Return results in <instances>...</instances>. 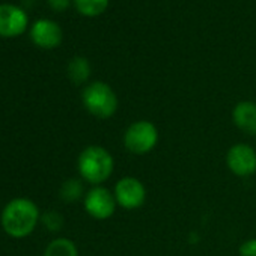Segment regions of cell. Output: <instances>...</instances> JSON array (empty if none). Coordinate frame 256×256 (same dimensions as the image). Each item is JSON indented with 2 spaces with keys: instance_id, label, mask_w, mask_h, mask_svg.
Here are the masks:
<instances>
[{
  "instance_id": "obj_1",
  "label": "cell",
  "mask_w": 256,
  "mask_h": 256,
  "mask_svg": "<svg viewBox=\"0 0 256 256\" xmlns=\"http://www.w3.org/2000/svg\"><path fill=\"white\" fill-rule=\"evenodd\" d=\"M77 168L86 182L92 186H100L112 176L114 160L104 146L90 145L80 152Z\"/></svg>"
},
{
  "instance_id": "obj_2",
  "label": "cell",
  "mask_w": 256,
  "mask_h": 256,
  "mask_svg": "<svg viewBox=\"0 0 256 256\" xmlns=\"http://www.w3.org/2000/svg\"><path fill=\"white\" fill-rule=\"evenodd\" d=\"M36 205L29 199L11 200L2 212V226L11 236L22 238L29 235L38 222Z\"/></svg>"
},
{
  "instance_id": "obj_3",
  "label": "cell",
  "mask_w": 256,
  "mask_h": 256,
  "mask_svg": "<svg viewBox=\"0 0 256 256\" xmlns=\"http://www.w3.org/2000/svg\"><path fill=\"white\" fill-rule=\"evenodd\" d=\"M82 101L84 108L100 119L112 118L118 110V96L114 90L104 82L89 83L82 94Z\"/></svg>"
},
{
  "instance_id": "obj_4",
  "label": "cell",
  "mask_w": 256,
  "mask_h": 256,
  "mask_svg": "<svg viewBox=\"0 0 256 256\" xmlns=\"http://www.w3.org/2000/svg\"><path fill=\"white\" fill-rule=\"evenodd\" d=\"M158 144V130L151 120H136L128 125L124 133V146L134 156L151 152Z\"/></svg>"
},
{
  "instance_id": "obj_5",
  "label": "cell",
  "mask_w": 256,
  "mask_h": 256,
  "mask_svg": "<svg viewBox=\"0 0 256 256\" xmlns=\"http://www.w3.org/2000/svg\"><path fill=\"white\" fill-rule=\"evenodd\" d=\"M113 194L118 202V206H122L128 211L139 210L146 202V188L144 182L134 176L120 178L114 184Z\"/></svg>"
},
{
  "instance_id": "obj_6",
  "label": "cell",
  "mask_w": 256,
  "mask_h": 256,
  "mask_svg": "<svg viewBox=\"0 0 256 256\" xmlns=\"http://www.w3.org/2000/svg\"><path fill=\"white\" fill-rule=\"evenodd\" d=\"M118 202L113 192L106 187L95 186L84 196V210L95 220H107L116 211Z\"/></svg>"
},
{
  "instance_id": "obj_7",
  "label": "cell",
  "mask_w": 256,
  "mask_h": 256,
  "mask_svg": "<svg viewBox=\"0 0 256 256\" xmlns=\"http://www.w3.org/2000/svg\"><path fill=\"white\" fill-rule=\"evenodd\" d=\"M226 166L235 176H252L256 172L254 148L247 144H235L226 152Z\"/></svg>"
},
{
  "instance_id": "obj_8",
  "label": "cell",
  "mask_w": 256,
  "mask_h": 256,
  "mask_svg": "<svg viewBox=\"0 0 256 256\" xmlns=\"http://www.w3.org/2000/svg\"><path fill=\"white\" fill-rule=\"evenodd\" d=\"M28 28V14L17 5H0V36L14 38Z\"/></svg>"
},
{
  "instance_id": "obj_9",
  "label": "cell",
  "mask_w": 256,
  "mask_h": 256,
  "mask_svg": "<svg viewBox=\"0 0 256 256\" xmlns=\"http://www.w3.org/2000/svg\"><path fill=\"white\" fill-rule=\"evenodd\" d=\"M32 41L41 48H54L62 42V29L50 20H38L30 30Z\"/></svg>"
},
{
  "instance_id": "obj_10",
  "label": "cell",
  "mask_w": 256,
  "mask_h": 256,
  "mask_svg": "<svg viewBox=\"0 0 256 256\" xmlns=\"http://www.w3.org/2000/svg\"><path fill=\"white\" fill-rule=\"evenodd\" d=\"M232 120L240 132L256 136V102L240 101L232 110Z\"/></svg>"
},
{
  "instance_id": "obj_11",
  "label": "cell",
  "mask_w": 256,
  "mask_h": 256,
  "mask_svg": "<svg viewBox=\"0 0 256 256\" xmlns=\"http://www.w3.org/2000/svg\"><path fill=\"white\" fill-rule=\"evenodd\" d=\"M68 76L76 84L84 83L90 76V65L88 62V59H84L82 56L74 58L68 64Z\"/></svg>"
},
{
  "instance_id": "obj_12",
  "label": "cell",
  "mask_w": 256,
  "mask_h": 256,
  "mask_svg": "<svg viewBox=\"0 0 256 256\" xmlns=\"http://www.w3.org/2000/svg\"><path fill=\"white\" fill-rule=\"evenodd\" d=\"M44 256H78V252L71 240L56 238L47 246Z\"/></svg>"
},
{
  "instance_id": "obj_13",
  "label": "cell",
  "mask_w": 256,
  "mask_h": 256,
  "mask_svg": "<svg viewBox=\"0 0 256 256\" xmlns=\"http://www.w3.org/2000/svg\"><path fill=\"white\" fill-rule=\"evenodd\" d=\"M76 10L86 17H96L106 11L108 0H74Z\"/></svg>"
},
{
  "instance_id": "obj_14",
  "label": "cell",
  "mask_w": 256,
  "mask_h": 256,
  "mask_svg": "<svg viewBox=\"0 0 256 256\" xmlns=\"http://www.w3.org/2000/svg\"><path fill=\"white\" fill-rule=\"evenodd\" d=\"M83 194V184L80 180H68L64 182L60 188V198L66 202H74L78 200Z\"/></svg>"
},
{
  "instance_id": "obj_15",
  "label": "cell",
  "mask_w": 256,
  "mask_h": 256,
  "mask_svg": "<svg viewBox=\"0 0 256 256\" xmlns=\"http://www.w3.org/2000/svg\"><path fill=\"white\" fill-rule=\"evenodd\" d=\"M42 220H44V224H46L52 232L59 230V229L62 228V224H64L62 216H60L59 212H56V211H48V212H46Z\"/></svg>"
},
{
  "instance_id": "obj_16",
  "label": "cell",
  "mask_w": 256,
  "mask_h": 256,
  "mask_svg": "<svg viewBox=\"0 0 256 256\" xmlns=\"http://www.w3.org/2000/svg\"><path fill=\"white\" fill-rule=\"evenodd\" d=\"M240 256H256V238H248L241 242L238 248Z\"/></svg>"
},
{
  "instance_id": "obj_17",
  "label": "cell",
  "mask_w": 256,
  "mask_h": 256,
  "mask_svg": "<svg viewBox=\"0 0 256 256\" xmlns=\"http://www.w3.org/2000/svg\"><path fill=\"white\" fill-rule=\"evenodd\" d=\"M48 5L53 11L56 12H62L65 10L70 8L71 5V0H48Z\"/></svg>"
}]
</instances>
